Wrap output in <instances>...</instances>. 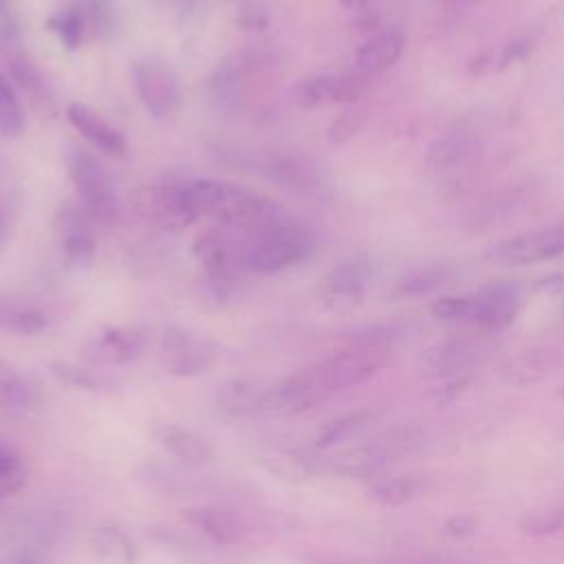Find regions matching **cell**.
I'll return each instance as SVG.
<instances>
[{
  "label": "cell",
  "instance_id": "6da1fadb",
  "mask_svg": "<svg viewBox=\"0 0 564 564\" xmlns=\"http://www.w3.org/2000/svg\"><path fill=\"white\" fill-rule=\"evenodd\" d=\"M185 198L196 218H214L220 227L256 234L284 218V209L256 192L216 178L185 183Z\"/></svg>",
  "mask_w": 564,
  "mask_h": 564
},
{
  "label": "cell",
  "instance_id": "7a4b0ae2",
  "mask_svg": "<svg viewBox=\"0 0 564 564\" xmlns=\"http://www.w3.org/2000/svg\"><path fill=\"white\" fill-rule=\"evenodd\" d=\"M313 251V234L297 220L286 216L247 240V271L278 273L302 260Z\"/></svg>",
  "mask_w": 564,
  "mask_h": 564
},
{
  "label": "cell",
  "instance_id": "3957f363",
  "mask_svg": "<svg viewBox=\"0 0 564 564\" xmlns=\"http://www.w3.org/2000/svg\"><path fill=\"white\" fill-rule=\"evenodd\" d=\"M390 357V341L386 335H366L352 341L350 346L337 350L335 355L313 364L317 379L326 394L348 390L372 375H377Z\"/></svg>",
  "mask_w": 564,
  "mask_h": 564
},
{
  "label": "cell",
  "instance_id": "277c9868",
  "mask_svg": "<svg viewBox=\"0 0 564 564\" xmlns=\"http://www.w3.org/2000/svg\"><path fill=\"white\" fill-rule=\"evenodd\" d=\"M64 165L66 172L84 200V209L104 223H112L119 216V198L115 192V183L95 154L84 150L82 145L68 143L64 148Z\"/></svg>",
  "mask_w": 564,
  "mask_h": 564
},
{
  "label": "cell",
  "instance_id": "5b68a950",
  "mask_svg": "<svg viewBox=\"0 0 564 564\" xmlns=\"http://www.w3.org/2000/svg\"><path fill=\"white\" fill-rule=\"evenodd\" d=\"M132 212L150 227L181 231L196 223L185 198V183H148L130 194Z\"/></svg>",
  "mask_w": 564,
  "mask_h": 564
},
{
  "label": "cell",
  "instance_id": "8992f818",
  "mask_svg": "<svg viewBox=\"0 0 564 564\" xmlns=\"http://www.w3.org/2000/svg\"><path fill=\"white\" fill-rule=\"evenodd\" d=\"M328 394L322 388L313 366L302 368L275 383L262 386L256 414L262 416H293L315 408Z\"/></svg>",
  "mask_w": 564,
  "mask_h": 564
},
{
  "label": "cell",
  "instance_id": "52a82bcc",
  "mask_svg": "<svg viewBox=\"0 0 564 564\" xmlns=\"http://www.w3.org/2000/svg\"><path fill=\"white\" fill-rule=\"evenodd\" d=\"M134 90L154 119H170L181 110L183 93L176 73L159 59H139L132 68Z\"/></svg>",
  "mask_w": 564,
  "mask_h": 564
},
{
  "label": "cell",
  "instance_id": "ba28073f",
  "mask_svg": "<svg viewBox=\"0 0 564 564\" xmlns=\"http://www.w3.org/2000/svg\"><path fill=\"white\" fill-rule=\"evenodd\" d=\"M564 256V220L518 234L487 251V260L505 267L535 264Z\"/></svg>",
  "mask_w": 564,
  "mask_h": 564
},
{
  "label": "cell",
  "instance_id": "9c48e42d",
  "mask_svg": "<svg viewBox=\"0 0 564 564\" xmlns=\"http://www.w3.org/2000/svg\"><path fill=\"white\" fill-rule=\"evenodd\" d=\"M194 256L218 280H231L247 271V240L229 227H209L194 240Z\"/></svg>",
  "mask_w": 564,
  "mask_h": 564
},
{
  "label": "cell",
  "instance_id": "30bf717a",
  "mask_svg": "<svg viewBox=\"0 0 564 564\" xmlns=\"http://www.w3.org/2000/svg\"><path fill=\"white\" fill-rule=\"evenodd\" d=\"M159 357L165 372L174 377H198L212 368L216 350L207 339L172 326L161 337Z\"/></svg>",
  "mask_w": 564,
  "mask_h": 564
},
{
  "label": "cell",
  "instance_id": "8fae6325",
  "mask_svg": "<svg viewBox=\"0 0 564 564\" xmlns=\"http://www.w3.org/2000/svg\"><path fill=\"white\" fill-rule=\"evenodd\" d=\"M368 77L364 73L346 75H308L293 86V95L300 108L311 110L322 104H350L368 90Z\"/></svg>",
  "mask_w": 564,
  "mask_h": 564
},
{
  "label": "cell",
  "instance_id": "7c38bea8",
  "mask_svg": "<svg viewBox=\"0 0 564 564\" xmlns=\"http://www.w3.org/2000/svg\"><path fill=\"white\" fill-rule=\"evenodd\" d=\"M86 209L75 205H64L55 216V238L64 258V264L70 269H86L95 258V238Z\"/></svg>",
  "mask_w": 564,
  "mask_h": 564
},
{
  "label": "cell",
  "instance_id": "4fadbf2b",
  "mask_svg": "<svg viewBox=\"0 0 564 564\" xmlns=\"http://www.w3.org/2000/svg\"><path fill=\"white\" fill-rule=\"evenodd\" d=\"M489 350L491 344L485 337H452L430 346L423 352L421 364L430 375L447 377L476 366L489 355Z\"/></svg>",
  "mask_w": 564,
  "mask_h": 564
},
{
  "label": "cell",
  "instance_id": "5bb4252c",
  "mask_svg": "<svg viewBox=\"0 0 564 564\" xmlns=\"http://www.w3.org/2000/svg\"><path fill=\"white\" fill-rule=\"evenodd\" d=\"M471 297H474L471 324L489 333H498L507 328L520 311V286L509 280L494 282Z\"/></svg>",
  "mask_w": 564,
  "mask_h": 564
},
{
  "label": "cell",
  "instance_id": "9a60e30c",
  "mask_svg": "<svg viewBox=\"0 0 564 564\" xmlns=\"http://www.w3.org/2000/svg\"><path fill=\"white\" fill-rule=\"evenodd\" d=\"M181 520L220 546H234L247 535V524L242 518L220 505L185 507L181 511Z\"/></svg>",
  "mask_w": 564,
  "mask_h": 564
},
{
  "label": "cell",
  "instance_id": "2e32d148",
  "mask_svg": "<svg viewBox=\"0 0 564 564\" xmlns=\"http://www.w3.org/2000/svg\"><path fill=\"white\" fill-rule=\"evenodd\" d=\"M66 119L101 154L112 156V159L126 156L128 143H126L123 134L117 128H112L104 117H99L90 106H86L82 101H70L66 106Z\"/></svg>",
  "mask_w": 564,
  "mask_h": 564
},
{
  "label": "cell",
  "instance_id": "e0dca14e",
  "mask_svg": "<svg viewBox=\"0 0 564 564\" xmlns=\"http://www.w3.org/2000/svg\"><path fill=\"white\" fill-rule=\"evenodd\" d=\"M148 337L139 326H115L99 333L88 346L86 355L101 364H130L145 350Z\"/></svg>",
  "mask_w": 564,
  "mask_h": 564
},
{
  "label": "cell",
  "instance_id": "ac0fdd59",
  "mask_svg": "<svg viewBox=\"0 0 564 564\" xmlns=\"http://www.w3.org/2000/svg\"><path fill=\"white\" fill-rule=\"evenodd\" d=\"M370 278V264L364 258L346 260L337 264L324 286V302L335 311H348L364 297L366 282Z\"/></svg>",
  "mask_w": 564,
  "mask_h": 564
},
{
  "label": "cell",
  "instance_id": "d6986e66",
  "mask_svg": "<svg viewBox=\"0 0 564 564\" xmlns=\"http://www.w3.org/2000/svg\"><path fill=\"white\" fill-rule=\"evenodd\" d=\"M562 361L560 350L549 346L524 348L498 366V375L513 386H531L549 377Z\"/></svg>",
  "mask_w": 564,
  "mask_h": 564
},
{
  "label": "cell",
  "instance_id": "ffe728a7",
  "mask_svg": "<svg viewBox=\"0 0 564 564\" xmlns=\"http://www.w3.org/2000/svg\"><path fill=\"white\" fill-rule=\"evenodd\" d=\"M152 434L167 454H172L185 465L200 467L216 458V449L212 447V443L189 427L176 423H156Z\"/></svg>",
  "mask_w": 564,
  "mask_h": 564
},
{
  "label": "cell",
  "instance_id": "44dd1931",
  "mask_svg": "<svg viewBox=\"0 0 564 564\" xmlns=\"http://www.w3.org/2000/svg\"><path fill=\"white\" fill-rule=\"evenodd\" d=\"M478 152H480V143L476 137L465 132H452L434 139L427 145L425 163L436 172H445V170H454L469 163Z\"/></svg>",
  "mask_w": 564,
  "mask_h": 564
},
{
  "label": "cell",
  "instance_id": "7402d4cb",
  "mask_svg": "<svg viewBox=\"0 0 564 564\" xmlns=\"http://www.w3.org/2000/svg\"><path fill=\"white\" fill-rule=\"evenodd\" d=\"M403 53V37L399 31H381L368 37L355 53L357 70L364 75H375L390 68Z\"/></svg>",
  "mask_w": 564,
  "mask_h": 564
},
{
  "label": "cell",
  "instance_id": "603a6c76",
  "mask_svg": "<svg viewBox=\"0 0 564 564\" xmlns=\"http://www.w3.org/2000/svg\"><path fill=\"white\" fill-rule=\"evenodd\" d=\"M97 564H134L137 551L123 529L115 524L95 527L88 538Z\"/></svg>",
  "mask_w": 564,
  "mask_h": 564
},
{
  "label": "cell",
  "instance_id": "cb8c5ba5",
  "mask_svg": "<svg viewBox=\"0 0 564 564\" xmlns=\"http://www.w3.org/2000/svg\"><path fill=\"white\" fill-rule=\"evenodd\" d=\"M48 326V317L15 297L0 295V330L15 333V335H35Z\"/></svg>",
  "mask_w": 564,
  "mask_h": 564
},
{
  "label": "cell",
  "instance_id": "d4e9b609",
  "mask_svg": "<svg viewBox=\"0 0 564 564\" xmlns=\"http://www.w3.org/2000/svg\"><path fill=\"white\" fill-rule=\"evenodd\" d=\"M35 401V388L11 364L0 359V408L26 410Z\"/></svg>",
  "mask_w": 564,
  "mask_h": 564
},
{
  "label": "cell",
  "instance_id": "484cf974",
  "mask_svg": "<svg viewBox=\"0 0 564 564\" xmlns=\"http://www.w3.org/2000/svg\"><path fill=\"white\" fill-rule=\"evenodd\" d=\"M262 386L256 381H231L223 388L218 401L220 408L234 416H242V414H256L258 408V399H260Z\"/></svg>",
  "mask_w": 564,
  "mask_h": 564
},
{
  "label": "cell",
  "instance_id": "4316f807",
  "mask_svg": "<svg viewBox=\"0 0 564 564\" xmlns=\"http://www.w3.org/2000/svg\"><path fill=\"white\" fill-rule=\"evenodd\" d=\"M423 491V482L414 476H394L388 478L383 482H379L372 489V496L381 502V505H390V507H399L403 502H410L412 498H416Z\"/></svg>",
  "mask_w": 564,
  "mask_h": 564
},
{
  "label": "cell",
  "instance_id": "83f0119b",
  "mask_svg": "<svg viewBox=\"0 0 564 564\" xmlns=\"http://www.w3.org/2000/svg\"><path fill=\"white\" fill-rule=\"evenodd\" d=\"M22 130H24L22 106H20L9 79L0 70V132L4 137H18Z\"/></svg>",
  "mask_w": 564,
  "mask_h": 564
},
{
  "label": "cell",
  "instance_id": "f1b7e54d",
  "mask_svg": "<svg viewBox=\"0 0 564 564\" xmlns=\"http://www.w3.org/2000/svg\"><path fill=\"white\" fill-rule=\"evenodd\" d=\"M449 273L447 269L443 267H425L421 271H412L408 273L399 286H397V293L399 295H408V297H419V295H425V293H432L436 291L438 286H443L447 282Z\"/></svg>",
  "mask_w": 564,
  "mask_h": 564
},
{
  "label": "cell",
  "instance_id": "f546056e",
  "mask_svg": "<svg viewBox=\"0 0 564 564\" xmlns=\"http://www.w3.org/2000/svg\"><path fill=\"white\" fill-rule=\"evenodd\" d=\"M24 482L26 467L22 458L13 449L0 445V500L18 494L24 487Z\"/></svg>",
  "mask_w": 564,
  "mask_h": 564
},
{
  "label": "cell",
  "instance_id": "4dcf8cb0",
  "mask_svg": "<svg viewBox=\"0 0 564 564\" xmlns=\"http://www.w3.org/2000/svg\"><path fill=\"white\" fill-rule=\"evenodd\" d=\"M46 29H51L68 51H73L82 42V31H84L82 13L77 9H66L62 13H55L46 20Z\"/></svg>",
  "mask_w": 564,
  "mask_h": 564
},
{
  "label": "cell",
  "instance_id": "1f68e13d",
  "mask_svg": "<svg viewBox=\"0 0 564 564\" xmlns=\"http://www.w3.org/2000/svg\"><path fill=\"white\" fill-rule=\"evenodd\" d=\"M368 419V412H355V414H348V416H341L337 421H333L328 427H324V432L319 434L317 438V447H328V445H335L339 441H346L350 436L357 434V430L366 423Z\"/></svg>",
  "mask_w": 564,
  "mask_h": 564
},
{
  "label": "cell",
  "instance_id": "d6a6232c",
  "mask_svg": "<svg viewBox=\"0 0 564 564\" xmlns=\"http://www.w3.org/2000/svg\"><path fill=\"white\" fill-rule=\"evenodd\" d=\"M430 311L445 322H471L474 315V297H458V295H445L438 297Z\"/></svg>",
  "mask_w": 564,
  "mask_h": 564
},
{
  "label": "cell",
  "instance_id": "836d02e7",
  "mask_svg": "<svg viewBox=\"0 0 564 564\" xmlns=\"http://www.w3.org/2000/svg\"><path fill=\"white\" fill-rule=\"evenodd\" d=\"M11 75L18 79V84L29 90L31 95H35L37 99H48L46 97V86H44V79L40 77V73L31 66L29 59L24 57H18L11 62Z\"/></svg>",
  "mask_w": 564,
  "mask_h": 564
},
{
  "label": "cell",
  "instance_id": "e575fe53",
  "mask_svg": "<svg viewBox=\"0 0 564 564\" xmlns=\"http://www.w3.org/2000/svg\"><path fill=\"white\" fill-rule=\"evenodd\" d=\"M562 524H564V505L535 513L524 524L527 527L524 531H529V533H551V531H557Z\"/></svg>",
  "mask_w": 564,
  "mask_h": 564
},
{
  "label": "cell",
  "instance_id": "d590c367",
  "mask_svg": "<svg viewBox=\"0 0 564 564\" xmlns=\"http://www.w3.org/2000/svg\"><path fill=\"white\" fill-rule=\"evenodd\" d=\"M361 128V117L359 112H344L341 117L335 119V123L328 130L330 143H344L348 141L357 130Z\"/></svg>",
  "mask_w": 564,
  "mask_h": 564
},
{
  "label": "cell",
  "instance_id": "8d00e7d4",
  "mask_svg": "<svg viewBox=\"0 0 564 564\" xmlns=\"http://www.w3.org/2000/svg\"><path fill=\"white\" fill-rule=\"evenodd\" d=\"M53 372H55V377L59 381H64V383H68L73 388H95V379L86 370H82V368H77L73 364L57 361V364H53Z\"/></svg>",
  "mask_w": 564,
  "mask_h": 564
},
{
  "label": "cell",
  "instance_id": "74e56055",
  "mask_svg": "<svg viewBox=\"0 0 564 564\" xmlns=\"http://www.w3.org/2000/svg\"><path fill=\"white\" fill-rule=\"evenodd\" d=\"M527 51H529V44H527L524 40H516V42H511V44L505 48L502 57H500L502 66H505V64H509V62H513V59H518V57H524V55H527Z\"/></svg>",
  "mask_w": 564,
  "mask_h": 564
},
{
  "label": "cell",
  "instance_id": "f35d334b",
  "mask_svg": "<svg viewBox=\"0 0 564 564\" xmlns=\"http://www.w3.org/2000/svg\"><path fill=\"white\" fill-rule=\"evenodd\" d=\"M13 564H42V562H40V557H35L33 553H22V555H18V557L13 560Z\"/></svg>",
  "mask_w": 564,
  "mask_h": 564
},
{
  "label": "cell",
  "instance_id": "ab89813d",
  "mask_svg": "<svg viewBox=\"0 0 564 564\" xmlns=\"http://www.w3.org/2000/svg\"><path fill=\"white\" fill-rule=\"evenodd\" d=\"M346 9H366L370 0H339Z\"/></svg>",
  "mask_w": 564,
  "mask_h": 564
},
{
  "label": "cell",
  "instance_id": "60d3db41",
  "mask_svg": "<svg viewBox=\"0 0 564 564\" xmlns=\"http://www.w3.org/2000/svg\"><path fill=\"white\" fill-rule=\"evenodd\" d=\"M2 240H4V231H2V220H0V247H2Z\"/></svg>",
  "mask_w": 564,
  "mask_h": 564
},
{
  "label": "cell",
  "instance_id": "b9f144b4",
  "mask_svg": "<svg viewBox=\"0 0 564 564\" xmlns=\"http://www.w3.org/2000/svg\"><path fill=\"white\" fill-rule=\"evenodd\" d=\"M447 2H469V0H447Z\"/></svg>",
  "mask_w": 564,
  "mask_h": 564
},
{
  "label": "cell",
  "instance_id": "7bdbcfd3",
  "mask_svg": "<svg viewBox=\"0 0 564 564\" xmlns=\"http://www.w3.org/2000/svg\"><path fill=\"white\" fill-rule=\"evenodd\" d=\"M2 7H4V0H0V11H2Z\"/></svg>",
  "mask_w": 564,
  "mask_h": 564
}]
</instances>
